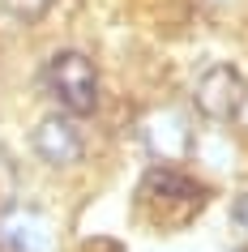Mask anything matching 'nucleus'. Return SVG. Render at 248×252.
Segmentation results:
<instances>
[{"label":"nucleus","instance_id":"f257e3e1","mask_svg":"<svg viewBox=\"0 0 248 252\" xmlns=\"http://www.w3.org/2000/svg\"><path fill=\"white\" fill-rule=\"evenodd\" d=\"M137 201H142L163 226H184V222H193L197 214L206 210L210 188L201 184V180H193V175L176 171L171 162H154V167L142 171Z\"/></svg>","mask_w":248,"mask_h":252},{"label":"nucleus","instance_id":"f03ea898","mask_svg":"<svg viewBox=\"0 0 248 252\" xmlns=\"http://www.w3.org/2000/svg\"><path fill=\"white\" fill-rule=\"evenodd\" d=\"M43 86L56 103L65 107V116H94L99 107V68L86 52L77 47H65L56 52L47 64H43Z\"/></svg>","mask_w":248,"mask_h":252},{"label":"nucleus","instance_id":"7ed1b4c3","mask_svg":"<svg viewBox=\"0 0 248 252\" xmlns=\"http://www.w3.org/2000/svg\"><path fill=\"white\" fill-rule=\"evenodd\" d=\"M193 107L197 116L214 120V124H231L244 116L248 107V81L235 64H210L193 81Z\"/></svg>","mask_w":248,"mask_h":252},{"label":"nucleus","instance_id":"20e7f679","mask_svg":"<svg viewBox=\"0 0 248 252\" xmlns=\"http://www.w3.org/2000/svg\"><path fill=\"white\" fill-rule=\"evenodd\" d=\"M137 137H142V146L154 154L158 162H180L188 158V150H193V124L184 111L176 107H154V111H145L142 124H137Z\"/></svg>","mask_w":248,"mask_h":252},{"label":"nucleus","instance_id":"39448f33","mask_svg":"<svg viewBox=\"0 0 248 252\" xmlns=\"http://www.w3.org/2000/svg\"><path fill=\"white\" fill-rule=\"evenodd\" d=\"M30 150L47 167H73V162L86 158V137H81L77 120L60 111V116H43L30 128Z\"/></svg>","mask_w":248,"mask_h":252},{"label":"nucleus","instance_id":"423d86ee","mask_svg":"<svg viewBox=\"0 0 248 252\" xmlns=\"http://www.w3.org/2000/svg\"><path fill=\"white\" fill-rule=\"evenodd\" d=\"M0 252H56V235L47 218L30 205L0 210Z\"/></svg>","mask_w":248,"mask_h":252},{"label":"nucleus","instance_id":"0eeeda50","mask_svg":"<svg viewBox=\"0 0 248 252\" xmlns=\"http://www.w3.org/2000/svg\"><path fill=\"white\" fill-rule=\"evenodd\" d=\"M56 0H0V9L13 17V22H26V26H35V22H43V17L52 13Z\"/></svg>","mask_w":248,"mask_h":252},{"label":"nucleus","instance_id":"6e6552de","mask_svg":"<svg viewBox=\"0 0 248 252\" xmlns=\"http://www.w3.org/2000/svg\"><path fill=\"white\" fill-rule=\"evenodd\" d=\"M231 222H235V231H240V235H248V188L235 197V205H231Z\"/></svg>","mask_w":248,"mask_h":252},{"label":"nucleus","instance_id":"1a4fd4ad","mask_svg":"<svg viewBox=\"0 0 248 252\" xmlns=\"http://www.w3.org/2000/svg\"><path fill=\"white\" fill-rule=\"evenodd\" d=\"M77 252H124V244L120 239H107V235H90Z\"/></svg>","mask_w":248,"mask_h":252},{"label":"nucleus","instance_id":"9d476101","mask_svg":"<svg viewBox=\"0 0 248 252\" xmlns=\"http://www.w3.org/2000/svg\"><path fill=\"white\" fill-rule=\"evenodd\" d=\"M240 252H248V248H240Z\"/></svg>","mask_w":248,"mask_h":252}]
</instances>
